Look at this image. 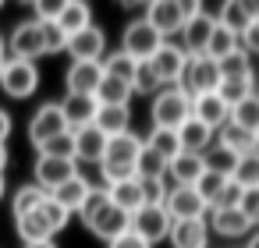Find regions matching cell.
Segmentation results:
<instances>
[{
	"mask_svg": "<svg viewBox=\"0 0 259 248\" xmlns=\"http://www.w3.org/2000/svg\"><path fill=\"white\" fill-rule=\"evenodd\" d=\"M0 57H8V39L0 36Z\"/></svg>",
	"mask_w": 259,
	"mask_h": 248,
	"instance_id": "cell-58",
	"label": "cell"
},
{
	"mask_svg": "<svg viewBox=\"0 0 259 248\" xmlns=\"http://www.w3.org/2000/svg\"><path fill=\"white\" fill-rule=\"evenodd\" d=\"M85 227H89L100 241H107V244H110L114 237H121V234H128V230H132V216L110 202V206H103V209H100V213H96Z\"/></svg>",
	"mask_w": 259,
	"mask_h": 248,
	"instance_id": "cell-15",
	"label": "cell"
},
{
	"mask_svg": "<svg viewBox=\"0 0 259 248\" xmlns=\"http://www.w3.org/2000/svg\"><path fill=\"white\" fill-rule=\"evenodd\" d=\"M163 43H167V39H163L146 18L128 22V25H124V36H121V50H124L132 61H139V64H142V61H153V54H156Z\"/></svg>",
	"mask_w": 259,
	"mask_h": 248,
	"instance_id": "cell-2",
	"label": "cell"
},
{
	"mask_svg": "<svg viewBox=\"0 0 259 248\" xmlns=\"http://www.w3.org/2000/svg\"><path fill=\"white\" fill-rule=\"evenodd\" d=\"M163 39H170V36H181V29H185V11H181V0H153V4L146 8V15H142Z\"/></svg>",
	"mask_w": 259,
	"mask_h": 248,
	"instance_id": "cell-8",
	"label": "cell"
},
{
	"mask_svg": "<svg viewBox=\"0 0 259 248\" xmlns=\"http://www.w3.org/2000/svg\"><path fill=\"white\" fill-rule=\"evenodd\" d=\"M178 138H181V153H195V156H202V153L217 142V131H209L202 121L188 117V121L178 128Z\"/></svg>",
	"mask_w": 259,
	"mask_h": 248,
	"instance_id": "cell-22",
	"label": "cell"
},
{
	"mask_svg": "<svg viewBox=\"0 0 259 248\" xmlns=\"http://www.w3.org/2000/svg\"><path fill=\"white\" fill-rule=\"evenodd\" d=\"M238 202H241V188H238L234 181H227L224 191L217 195V202L209 206V213H213V209H238Z\"/></svg>",
	"mask_w": 259,
	"mask_h": 248,
	"instance_id": "cell-50",
	"label": "cell"
},
{
	"mask_svg": "<svg viewBox=\"0 0 259 248\" xmlns=\"http://www.w3.org/2000/svg\"><path fill=\"white\" fill-rule=\"evenodd\" d=\"M153 128H167V131H178L188 117H192V96L185 85H163L156 96H153Z\"/></svg>",
	"mask_w": 259,
	"mask_h": 248,
	"instance_id": "cell-1",
	"label": "cell"
},
{
	"mask_svg": "<svg viewBox=\"0 0 259 248\" xmlns=\"http://www.w3.org/2000/svg\"><path fill=\"white\" fill-rule=\"evenodd\" d=\"M238 43H241V50H245L248 57H259V22H252V25L238 36Z\"/></svg>",
	"mask_w": 259,
	"mask_h": 248,
	"instance_id": "cell-52",
	"label": "cell"
},
{
	"mask_svg": "<svg viewBox=\"0 0 259 248\" xmlns=\"http://www.w3.org/2000/svg\"><path fill=\"white\" fill-rule=\"evenodd\" d=\"M209 227L220 234V237H245L252 230V223L245 220L241 209H213L209 213Z\"/></svg>",
	"mask_w": 259,
	"mask_h": 248,
	"instance_id": "cell-23",
	"label": "cell"
},
{
	"mask_svg": "<svg viewBox=\"0 0 259 248\" xmlns=\"http://www.w3.org/2000/svg\"><path fill=\"white\" fill-rule=\"evenodd\" d=\"M61 11H64V0H36V8H32L36 22H57Z\"/></svg>",
	"mask_w": 259,
	"mask_h": 248,
	"instance_id": "cell-49",
	"label": "cell"
},
{
	"mask_svg": "<svg viewBox=\"0 0 259 248\" xmlns=\"http://www.w3.org/2000/svg\"><path fill=\"white\" fill-rule=\"evenodd\" d=\"M132 85L128 82H117V78H110V75H103V82H100V89H96V103L100 107H128L132 103Z\"/></svg>",
	"mask_w": 259,
	"mask_h": 248,
	"instance_id": "cell-29",
	"label": "cell"
},
{
	"mask_svg": "<svg viewBox=\"0 0 259 248\" xmlns=\"http://www.w3.org/2000/svg\"><path fill=\"white\" fill-rule=\"evenodd\" d=\"M139 153H142V138H139L135 131H124V135H114V138L107 142L103 163H110V167H135Z\"/></svg>",
	"mask_w": 259,
	"mask_h": 248,
	"instance_id": "cell-20",
	"label": "cell"
},
{
	"mask_svg": "<svg viewBox=\"0 0 259 248\" xmlns=\"http://www.w3.org/2000/svg\"><path fill=\"white\" fill-rule=\"evenodd\" d=\"M213 29H217V18H213L209 11H199V15L185 18V29H181V46H185V54H188V57L206 54Z\"/></svg>",
	"mask_w": 259,
	"mask_h": 248,
	"instance_id": "cell-10",
	"label": "cell"
},
{
	"mask_svg": "<svg viewBox=\"0 0 259 248\" xmlns=\"http://www.w3.org/2000/svg\"><path fill=\"white\" fill-rule=\"evenodd\" d=\"M64 131H71V128H68V121H64L61 103H43V107L32 114V121H29V142H32L36 149H43L47 142H54V138L64 135Z\"/></svg>",
	"mask_w": 259,
	"mask_h": 248,
	"instance_id": "cell-5",
	"label": "cell"
},
{
	"mask_svg": "<svg viewBox=\"0 0 259 248\" xmlns=\"http://www.w3.org/2000/svg\"><path fill=\"white\" fill-rule=\"evenodd\" d=\"M39 25H43L47 54H61V50H68V36H64V29H61L57 22H39Z\"/></svg>",
	"mask_w": 259,
	"mask_h": 248,
	"instance_id": "cell-48",
	"label": "cell"
},
{
	"mask_svg": "<svg viewBox=\"0 0 259 248\" xmlns=\"http://www.w3.org/2000/svg\"><path fill=\"white\" fill-rule=\"evenodd\" d=\"M89 191H93V184L85 181V174H75L71 181H64V184H61L57 191H50V195H54V199H57L71 216H75V213L82 209V202L89 199Z\"/></svg>",
	"mask_w": 259,
	"mask_h": 248,
	"instance_id": "cell-25",
	"label": "cell"
},
{
	"mask_svg": "<svg viewBox=\"0 0 259 248\" xmlns=\"http://www.w3.org/2000/svg\"><path fill=\"white\" fill-rule=\"evenodd\" d=\"M238 153H231L227 145H220V142H213L206 153H202V163H206V170H213V174H224V177H231L234 174V167H238Z\"/></svg>",
	"mask_w": 259,
	"mask_h": 248,
	"instance_id": "cell-33",
	"label": "cell"
},
{
	"mask_svg": "<svg viewBox=\"0 0 259 248\" xmlns=\"http://www.w3.org/2000/svg\"><path fill=\"white\" fill-rule=\"evenodd\" d=\"M47 195H50V191H43L39 184H22V188L15 191V199H11V213H15V220L36 213V209L47 202Z\"/></svg>",
	"mask_w": 259,
	"mask_h": 248,
	"instance_id": "cell-31",
	"label": "cell"
},
{
	"mask_svg": "<svg viewBox=\"0 0 259 248\" xmlns=\"http://www.w3.org/2000/svg\"><path fill=\"white\" fill-rule=\"evenodd\" d=\"M217 68H220V78H252L255 71H252V57L238 46L234 54H227L224 61H217Z\"/></svg>",
	"mask_w": 259,
	"mask_h": 248,
	"instance_id": "cell-37",
	"label": "cell"
},
{
	"mask_svg": "<svg viewBox=\"0 0 259 248\" xmlns=\"http://www.w3.org/2000/svg\"><path fill=\"white\" fill-rule=\"evenodd\" d=\"M163 85H160V78H156V71L149 68V61H142L139 64V71H135V78H132V92H142V96H156Z\"/></svg>",
	"mask_w": 259,
	"mask_h": 248,
	"instance_id": "cell-43",
	"label": "cell"
},
{
	"mask_svg": "<svg viewBox=\"0 0 259 248\" xmlns=\"http://www.w3.org/2000/svg\"><path fill=\"white\" fill-rule=\"evenodd\" d=\"M0 89H4L11 100H29V96L39 89V68H36L32 61L8 57L4 75H0Z\"/></svg>",
	"mask_w": 259,
	"mask_h": 248,
	"instance_id": "cell-3",
	"label": "cell"
},
{
	"mask_svg": "<svg viewBox=\"0 0 259 248\" xmlns=\"http://www.w3.org/2000/svg\"><path fill=\"white\" fill-rule=\"evenodd\" d=\"M64 82H68L71 96H96V89L103 82V61H71Z\"/></svg>",
	"mask_w": 259,
	"mask_h": 248,
	"instance_id": "cell-13",
	"label": "cell"
},
{
	"mask_svg": "<svg viewBox=\"0 0 259 248\" xmlns=\"http://www.w3.org/2000/svg\"><path fill=\"white\" fill-rule=\"evenodd\" d=\"M146 145H149L156 156H163L167 163L181 156V138H178V131H167V128H153L149 138H146Z\"/></svg>",
	"mask_w": 259,
	"mask_h": 248,
	"instance_id": "cell-35",
	"label": "cell"
},
{
	"mask_svg": "<svg viewBox=\"0 0 259 248\" xmlns=\"http://www.w3.org/2000/svg\"><path fill=\"white\" fill-rule=\"evenodd\" d=\"M231 177H224V174H213V170H206L202 177H199V184H195V191H199V199L206 202V206H213L217 202V195L224 191V184H227Z\"/></svg>",
	"mask_w": 259,
	"mask_h": 248,
	"instance_id": "cell-44",
	"label": "cell"
},
{
	"mask_svg": "<svg viewBox=\"0 0 259 248\" xmlns=\"http://www.w3.org/2000/svg\"><path fill=\"white\" fill-rule=\"evenodd\" d=\"M238 209L245 213V220L255 227L259 223V188H248V191H241V202H238Z\"/></svg>",
	"mask_w": 259,
	"mask_h": 248,
	"instance_id": "cell-51",
	"label": "cell"
},
{
	"mask_svg": "<svg viewBox=\"0 0 259 248\" xmlns=\"http://www.w3.org/2000/svg\"><path fill=\"white\" fill-rule=\"evenodd\" d=\"M209 223L206 220H178L170 223V244L174 248H206Z\"/></svg>",
	"mask_w": 259,
	"mask_h": 248,
	"instance_id": "cell-21",
	"label": "cell"
},
{
	"mask_svg": "<svg viewBox=\"0 0 259 248\" xmlns=\"http://www.w3.org/2000/svg\"><path fill=\"white\" fill-rule=\"evenodd\" d=\"M4 167H8V145H0V174H4Z\"/></svg>",
	"mask_w": 259,
	"mask_h": 248,
	"instance_id": "cell-56",
	"label": "cell"
},
{
	"mask_svg": "<svg viewBox=\"0 0 259 248\" xmlns=\"http://www.w3.org/2000/svg\"><path fill=\"white\" fill-rule=\"evenodd\" d=\"M18 227V237H22V244H39V241H54V227H50V220L43 216V209H36V213H29V216H22V220H15Z\"/></svg>",
	"mask_w": 259,
	"mask_h": 248,
	"instance_id": "cell-24",
	"label": "cell"
},
{
	"mask_svg": "<svg viewBox=\"0 0 259 248\" xmlns=\"http://www.w3.org/2000/svg\"><path fill=\"white\" fill-rule=\"evenodd\" d=\"M241 43H238V36L234 32H227L224 25H217L213 29V36H209V46H206V57H213V61H224L227 54H234Z\"/></svg>",
	"mask_w": 259,
	"mask_h": 248,
	"instance_id": "cell-40",
	"label": "cell"
},
{
	"mask_svg": "<svg viewBox=\"0 0 259 248\" xmlns=\"http://www.w3.org/2000/svg\"><path fill=\"white\" fill-rule=\"evenodd\" d=\"M220 68H217V61L213 57H206V54H199V57H188V71H185V89H188V96H202V92H217L220 89Z\"/></svg>",
	"mask_w": 259,
	"mask_h": 248,
	"instance_id": "cell-7",
	"label": "cell"
},
{
	"mask_svg": "<svg viewBox=\"0 0 259 248\" xmlns=\"http://www.w3.org/2000/svg\"><path fill=\"white\" fill-rule=\"evenodd\" d=\"M61 110H64V121H68V128L71 131H78V128H89L93 121H96V110H100V103H96V96H64L61 100Z\"/></svg>",
	"mask_w": 259,
	"mask_h": 248,
	"instance_id": "cell-19",
	"label": "cell"
},
{
	"mask_svg": "<svg viewBox=\"0 0 259 248\" xmlns=\"http://www.w3.org/2000/svg\"><path fill=\"white\" fill-rule=\"evenodd\" d=\"M39 209H43V216L50 220V227H54L57 234H61V230L68 227V220H71V213H68V209H64V206H61V202H57L54 195H47V202H43Z\"/></svg>",
	"mask_w": 259,
	"mask_h": 248,
	"instance_id": "cell-47",
	"label": "cell"
},
{
	"mask_svg": "<svg viewBox=\"0 0 259 248\" xmlns=\"http://www.w3.org/2000/svg\"><path fill=\"white\" fill-rule=\"evenodd\" d=\"M170 223H174V220L167 216L163 206H142L139 213H132V230H135L142 241H149V244L170 237Z\"/></svg>",
	"mask_w": 259,
	"mask_h": 248,
	"instance_id": "cell-9",
	"label": "cell"
},
{
	"mask_svg": "<svg viewBox=\"0 0 259 248\" xmlns=\"http://www.w3.org/2000/svg\"><path fill=\"white\" fill-rule=\"evenodd\" d=\"M22 248H57V241H39V244H22Z\"/></svg>",
	"mask_w": 259,
	"mask_h": 248,
	"instance_id": "cell-57",
	"label": "cell"
},
{
	"mask_svg": "<svg viewBox=\"0 0 259 248\" xmlns=\"http://www.w3.org/2000/svg\"><path fill=\"white\" fill-rule=\"evenodd\" d=\"M11 128H15V121H11V114L0 107V145L8 142V135H11Z\"/></svg>",
	"mask_w": 259,
	"mask_h": 248,
	"instance_id": "cell-54",
	"label": "cell"
},
{
	"mask_svg": "<svg viewBox=\"0 0 259 248\" xmlns=\"http://www.w3.org/2000/svg\"><path fill=\"white\" fill-rule=\"evenodd\" d=\"M217 142L220 145H227L231 153H238V156H245V153H252L255 149V135L252 131H245V128H238V124H224L220 131H217Z\"/></svg>",
	"mask_w": 259,
	"mask_h": 248,
	"instance_id": "cell-32",
	"label": "cell"
},
{
	"mask_svg": "<svg viewBox=\"0 0 259 248\" xmlns=\"http://www.w3.org/2000/svg\"><path fill=\"white\" fill-rule=\"evenodd\" d=\"M68 54H71V61H103L107 57V32L100 25L75 32L68 39Z\"/></svg>",
	"mask_w": 259,
	"mask_h": 248,
	"instance_id": "cell-14",
	"label": "cell"
},
{
	"mask_svg": "<svg viewBox=\"0 0 259 248\" xmlns=\"http://www.w3.org/2000/svg\"><path fill=\"white\" fill-rule=\"evenodd\" d=\"M4 188H8V184H4V174H0V199H4Z\"/></svg>",
	"mask_w": 259,
	"mask_h": 248,
	"instance_id": "cell-59",
	"label": "cell"
},
{
	"mask_svg": "<svg viewBox=\"0 0 259 248\" xmlns=\"http://www.w3.org/2000/svg\"><path fill=\"white\" fill-rule=\"evenodd\" d=\"M4 64H8V57H0V75H4Z\"/></svg>",
	"mask_w": 259,
	"mask_h": 248,
	"instance_id": "cell-61",
	"label": "cell"
},
{
	"mask_svg": "<svg viewBox=\"0 0 259 248\" xmlns=\"http://www.w3.org/2000/svg\"><path fill=\"white\" fill-rule=\"evenodd\" d=\"M93 124H96L107 138L124 135V131H132V110H128V107H100Z\"/></svg>",
	"mask_w": 259,
	"mask_h": 248,
	"instance_id": "cell-27",
	"label": "cell"
},
{
	"mask_svg": "<svg viewBox=\"0 0 259 248\" xmlns=\"http://www.w3.org/2000/svg\"><path fill=\"white\" fill-rule=\"evenodd\" d=\"M57 25H61V29H64V36L71 39L75 32H82V29H89V25H93V8L85 4V0H64V11H61Z\"/></svg>",
	"mask_w": 259,
	"mask_h": 248,
	"instance_id": "cell-26",
	"label": "cell"
},
{
	"mask_svg": "<svg viewBox=\"0 0 259 248\" xmlns=\"http://www.w3.org/2000/svg\"><path fill=\"white\" fill-rule=\"evenodd\" d=\"M39 153H43V156H57V160H75V131L57 135V138H54V142H47Z\"/></svg>",
	"mask_w": 259,
	"mask_h": 248,
	"instance_id": "cell-45",
	"label": "cell"
},
{
	"mask_svg": "<svg viewBox=\"0 0 259 248\" xmlns=\"http://www.w3.org/2000/svg\"><path fill=\"white\" fill-rule=\"evenodd\" d=\"M8 50H11V57H18V61H32V64H36V57H43V54H47L43 25H39L36 18H32V22H18V25L11 29Z\"/></svg>",
	"mask_w": 259,
	"mask_h": 248,
	"instance_id": "cell-6",
	"label": "cell"
},
{
	"mask_svg": "<svg viewBox=\"0 0 259 248\" xmlns=\"http://www.w3.org/2000/svg\"><path fill=\"white\" fill-rule=\"evenodd\" d=\"M103 206H110L107 188H93V191H89V199H85V202H82V209H78V220H82V223H89V220H93Z\"/></svg>",
	"mask_w": 259,
	"mask_h": 248,
	"instance_id": "cell-46",
	"label": "cell"
},
{
	"mask_svg": "<svg viewBox=\"0 0 259 248\" xmlns=\"http://www.w3.org/2000/svg\"><path fill=\"white\" fill-rule=\"evenodd\" d=\"M231 181H234L241 191H248V188H259V156H255V153H245V156L238 160V167H234Z\"/></svg>",
	"mask_w": 259,
	"mask_h": 248,
	"instance_id": "cell-38",
	"label": "cell"
},
{
	"mask_svg": "<svg viewBox=\"0 0 259 248\" xmlns=\"http://www.w3.org/2000/svg\"><path fill=\"white\" fill-rule=\"evenodd\" d=\"M252 153H255V156H259V131H255V149H252Z\"/></svg>",
	"mask_w": 259,
	"mask_h": 248,
	"instance_id": "cell-60",
	"label": "cell"
},
{
	"mask_svg": "<svg viewBox=\"0 0 259 248\" xmlns=\"http://www.w3.org/2000/svg\"><path fill=\"white\" fill-rule=\"evenodd\" d=\"M217 92H220V100L234 110L238 103H245L248 96H255V75H252V78H224Z\"/></svg>",
	"mask_w": 259,
	"mask_h": 248,
	"instance_id": "cell-34",
	"label": "cell"
},
{
	"mask_svg": "<svg viewBox=\"0 0 259 248\" xmlns=\"http://www.w3.org/2000/svg\"><path fill=\"white\" fill-rule=\"evenodd\" d=\"M231 124H238V128H245V131H259V92L255 96H248L245 103H238L234 110H231Z\"/></svg>",
	"mask_w": 259,
	"mask_h": 248,
	"instance_id": "cell-39",
	"label": "cell"
},
{
	"mask_svg": "<svg viewBox=\"0 0 259 248\" xmlns=\"http://www.w3.org/2000/svg\"><path fill=\"white\" fill-rule=\"evenodd\" d=\"M192 117L202 121L209 131H220L231 121V107L220 100V92H202V96H192Z\"/></svg>",
	"mask_w": 259,
	"mask_h": 248,
	"instance_id": "cell-16",
	"label": "cell"
},
{
	"mask_svg": "<svg viewBox=\"0 0 259 248\" xmlns=\"http://www.w3.org/2000/svg\"><path fill=\"white\" fill-rule=\"evenodd\" d=\"M163 209H167V216H170L174 223H178V220H206V213H209V206L199 199L195 188H170Z\"/></svg>",
	"mask_w": 259,
	"mask_h": 248,
	"instance_id": "cell-12",
	"label": "cell"
},
{
	"mask_svg": "<svg viewBox=\"0 0 259 248\" xmlns=\"http://www.w3.org/2000/svg\"><path fill=\"white\" fill-rule=\"evenodd\" d=\"M78 174V163L75 160H57V156H36V184L43 191H57L64 181H71Z\"/></svg>",
	"mask_w": 259,
	"mask_h": 248,
	"instance_id": "cell-11",
	"label": "cell"
},
{
	"mask_svg": "<svg viewBox=\"0 0 259 248\" xmlns=\"http://www.w3.org/2000/svg\"><path fill=\"white\" fill-rule=\"evenodd\" d=\"M107 142H110V138H107L96 124L78 128V131H75V163H103Z\"/></svg>",
	"mask_w": 259,
	"mask_h": 248,
	"instance_id": "cell-17",
	"label": "cell"
},
{
	"mask_svg": "<svg viewBox=\"0 0 259 248\" xmlns=\"http://www.w3.org/2000/svg\"><path fill=\"white\" fill-rule=\"evenodd\" d=\"M135 170H139V177H163V174H167V160L156 156V153L142 142V153H139V160H135Z\"/></svg>",
	"mask_w": 259,
	"mask_h": 248,
	"instance_id": "cell-42",
	"label": "cell"
},
{
	"mask_svg": "<svg viewBox=\"0 0 259 248\" xmlns=\"http://www.w3.org/2000/svg\"><path fill=\"white\" fill-rule=\"evenodd\" d=\"M245 248H259V230H252V234H248V241H245Z\"/></svg>",
	"mask_w": 259,
	"mask_h": 248,
	"instance_id": "cell-55",
	"label": "cell"
},
{
	"mask_svg": "<svg viewBox=\"0 0 259 248\" xmlns=\"http://www.w3.org/2000/svg\"><path fill=\"white\" fill-rule=\"evenodd\" d=\"M107 248H153V244H149V241H142V237H139L135 230H128V234L114 237V241H110Z\"/></svg>",
	"mask_w": 259,
	"mask_h": 248,
	"instance_id": "cell-53",
	"label": "cell"
},
{
	"mask_svg": "<svg viewBox=\"0 0 259 248\" xmlns=\"http://www.w3.org/2000/svg\"><path fill=\"white\" fill-rule=\"evenodd\" d=\"M107 195H110V202H114L117 209H124L128 216L142 209V181H139V177L121 181V184H110V188H107Z\"/></svg>",
	"mask_w": 259,
	"mask_h": 248,
	"instance_id": "cell-28",
	"label": "cell"
},
{
	"mask_svg": "<svg viewBox=\"0 0 259 248\" xmlns=\"http://www.w3.org/2000/svg\"><path fill=\"white\" fill-rule=\"evenodd\" d=\"M139 181H142V206H163L174 188L167 177H139Z\"/></svg>",
	"mask_w": 259,
	"mask_h": 248,
	"instance_id": "cell-41",
	"label": "cell"
},
{
	"mask_svg": "<svg viewBox=\"0 0 259 248\" xmlns=\"http://www.w3.org/2000/svg\"><path fill=\"white\" fill-rule=\"evenodd\" d=\"M202 174H206L202 156H195V153H181L178 160L167 163V174H163V177H167L174 188H195Z\"/></svg>",
	"mask_w": 259,
	"mask_h": 248,
	"instance_id": "cell-18",
	"label": "cell"
},
{
	"mask_svg": "<svg viewBox=\"0 0 259 248\" xmlns=\"http://www.w3.org/2000/svg\"><path fill=\"white\" fill-rule=\"evenodd\" d=\"M217 25H224L227 32L241 36V32L252 25V18H248V8H245V0H224V8H220V15H217Z\"/></svg>",
	"mask_w": 259,
	"mask_h": 248,
	"instance_id": "cell-30",
	"label": "cell"
},
{
	"mask_svg": "<svg viewBox=\"0 0 259 248\" xmlns=\"http://www.w3.org/2000/svg\"><path fill=\"white\" fill-rule=\"evenodd\" d=\"M149 68L156 71L160 85H181V82H185V71H188V54H185V46H181V43L167 39V43L153 54Z\"/></svg>",
	"mask_w": 259,
	"mask_h": 248,
	"instance_id": "cell-4",
	"label": "cell"
},
{
	"mask_svg": "<svg viewBox=\"0 0 259 248\" xmlns=\"http://www.w3.org/2000/svg\"><path fill=\"white\" fill-rule=\"evenodd\" d=\"M135 71H139V61H132L124 50H114L110 57H103V75H110V78H117V82H128V85H132Z\"/></svg>",
	"mask_w": 259,
	"mask_h": 248,
	"instance_id": "cell-36",
	"label": "cell"
}]
</instances>
